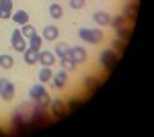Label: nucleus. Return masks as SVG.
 <instances>
[{
  "label": "nucleus",
  "instance_id": "14",
  "mask_svg": "<svg viewBox=\"0 0 154 137\" xmlns=\"http://www.w3.org/2000/svg\"><path fill=\"white\" fill-rule=\"evenodd\" d=\"M93 21H95L99 27H107V25H109V21H111V14L99 10V12H95V14H93Z\"/></svg>",
  "mask_w": 154,
  "mask_h": 137
},
{
  "label": "nucleus",
  "instance_id": "28",
  "mask_svg": "<svg viewBox=\"0 0 154 137\" xmlns=\"http://www.w3.org/2000/svg\"><path fill=\"white\" fill-rule=\"evenodd\" d=\"M80 104H82V100H78V98H76V100H70L66 106H68V111H74V109H78Z\"/></svg>",
  "mask_w": 154,
  "mask_h": 137
},
{
  "label": "nucleus",
  "instance_id": "18",
  "mask_svg": "<svg viewBox=\"0 0 154 137\" xmlns=\"http://www.w3.org/2000/svg\"><path fill=\"white\" fill-rule=\"evenodd\" d=\"M41 43H43V37H41V35H31V37H29V47H31V49H37V51H41Z\"/></svg>",
  "mask_w": 154,
  "mask_h": 137
},
{
  "label": "nucleus",
  "instance_id": "5",
  "mask_svg": "<svg viewBox=\"0 0 154 137\" xmlns=\"http://www.w3.org/2000/svg\"><path fill=\"white\" fill-rule=\"evenodd\" d=\"M0 96L4 100H12L14 96V84L8 78H0Z\"/></svg>",
  "mask_w": 154,
  "mask_h": 137
},
{
  "label": "nucleus",
  "instance_id": "4",
  "mask_svg": "<svg viewBox=\"0 0 154 137\" xmlns=\"http://www.w3.org/2000/svg\"><path fill=\"white\" fill-rule=\"evenodd\" d=\"M11 45H12V49H14V51H21V53L27 49V43H25V37H23V33H21V29H14V31H12V35H11Z\"/></svg>",
  "mask_w": 154,
  "mask_h": 137
},
{
  "label": "nucleus",
  "instance_id": "16",
  "mask_svg": "<svg viewBox=\"0 0 154 137\" xmlns=\"http://www.w3.org/2000/svg\"><path fill=\"white\" fill-rule=\"evenodd\" d=\"M70 47L72 45H68V43H58L54 53H56L58 57H70Z\"/></svg>",
  "mask_w": 154,
  "mask_h": 137
},
{
  "label": "nucleus",
  "instance_id": "10",
  "mask_svg": "<svg viewBox=\"0 0 154 137\" xmlns=\"http://www.w3.org/2000/svg\"><path fill=\"white\" fill-rule=\"evenodd\" d=\"M23 59H25V64L33 66V64H37V59H39V51H37V49H31V47H27V49L23 51Z\"/></svg>",
  "mask_w": 154,
  "mask_h": 137
},
{
  "label": "nucleus",
  "instance_id": "21",
  "mask_svg": "<svg viewBox=\"0 0 154 137\" xmlns=\"http://www.w3.org/2000/svg\"><path fill=\"white\" fill-rule=\"evenodd\" d=\"M51 78H54V72H51V68L43 66V68H41V72H39V82H49Z\"/></svg>",
  "mask_w": 154,
  "mask_h": 137
},
{
  "label": "nucleus",
  "instance_id": "1",
  "mask_svg": "<svg viewBox=\"0 0 154 137\" xmlns=\"http://www.w3.org/2000/svg\"><path fill=\"white\" fill-rule=\"evenodd\" d=\"M78 37L82 39L84 43H93V45H97V43L103 41V33H101L99 29H80V31H78Z\"/></svg>",
  "mask_w": 154,
  "mask_h": 137
},
{
  "label": "nucleus",
  "instance_id": "26",
  "mask_svg": "<svg viewBox=\"0 0 154 137\" xmlns=\"http://www.w3.org/2000/svg\"><path fill=\"white\" fill-rule=\"evenodd\" d=\"M111 47H115L119 53H123V49H125V41L117 37V39H113V41H111Z\"/></svg>",
  "mask_w": 154,
  "mask_h": 137
},
{
  "label": "nucleus",
  "instance_id": "6",
  "mask_svg": "<svg viewBox=\"0 0 154 137\" xmlns=\"http://www.w3.org/2000/svg\"><path fill=\"white\" fill-rule=\"evenodd\" d=\"M70 59L78 66V64H84L86 61V51L84 47H70Z\"/></svg>",
  "mask_w": 154,
  "mask_h": 137
},
{
  "label": "nucleus",
  "instance_id": "20",
  "mask_svg": "<svg viewBox=\"0 0 154 137\" xmlns=\"http://www.w3.org/2000/svg\"><path fill=\"white\" fill-rule=\"evenodd\" d=\"M12 66H14V59H12V55H8V53L0 55V68H4V70H11Z\"/></svg>",
  "mask_w": 154,
  "mask_h": 137
},
{
  "label": "nucleus",
  "instance_id": "9",
  "mask_svg": "<svg viewBox=\"0 0 154 137\" xmlns=\"http://www.w3.org/2000/svg\"><path fill=\"white\" fill-rule=\"evenodd\" d=\"M12 16V0H0V19H11Z\"/></svg>",
  "mask_w": 154,
  "mask_h": 137
},
{
  "label": "nucleus",
  "instance_id": "24",
  "mask_svg": "<svg viewBox=\"0 0 154 137\" xmlns=\"http://www.w3.org/2000/svg\"><path fill=\"white\" fill-rule=\"evenodd\" d=\"M21 33H23V37H31V35H35V27L33 25H29V23H25L23 25V29H21Z\"/></svg>",
  "mask_w": 154,
  "mask_h": 137
},
{
  "label": "nucleus",
  "instance_id": "11",
  "mask_svg": "<svg viewBox=\"0 0 154 137\" xmlns=\"http://www.w3.org/2000/svg\"><path fill=\"white\" fill-rule=\"evenodd\" d=\"M54 86L56 88H64L66 86V82H68V72L66 70H62V72H58V74H54Z\"/></svg>",
  "mask_w": 154,
  "mask_h": 137
},
{
  "label": "nucleus",
  "instance_id": "2",
  "mask_svg": "<svg viewBox=\"0 0 154 137\" xmlns=\"http://www.w3.org/2000/svg\"><path fill=\"white\" fill-rule=\"evenodd\" d=\"M119 61V53H115V49H105L103 53H101V64L105 66L107 72H111V70L117 66Z\"/></svg>",
  "mask_w": 154,
  "mask_h": 137
},
{
  "label": "nucleus",
  "instance_id": "13",
  "mask_svg": "<svg viewBox=\"0 0 154 137\" xmlns=\"http://www.w3.org/2000/svg\"><path fill=\"white\" fill-rule=\"evenodd\" d=\"M58 27H54V25H48L45 29H43V33H41V37L45 39V41H56L58 39Z\"/></svg>",
  "mask_w": 154,
  "mask_h": 137
},
{
  "label": "nucleus",
  "instance_id": "8",
  "mask_svg": "<svg viewBox=\"0 0 154 137\" xmlns=\"http://www.w3.org/2000/svg\"><path fill=\"white\" fill-rule=\"evenodd\" d=\"M51 113L56 115V117H66L70 111H68V106H66L64 100H54L51 103Z\"/></svg>",
  "mask_w": 154,
  "mask_h": 137
},
{
  "label": "nucleus",
  "instance_id": "12",
  "mask_svg": "<svg viewBox=\"0 0 154 137\" xmlns=\"http://www.w3.org/2000/svg\"><path fill=\"white\" fill-rule=\"evenodd\" d=\"M136 14H138V4L134 2V4H125V8H123V16H125V21H136Z\"/></svg>",
  "mask_w": 154,
  "mask_h": 137
},
{
  "label": "nucleus",
  "instance_id": "3",
  "mask_svg": "<svg viewBox=\"0 0 154 137\" xmlns=\"http://www.w3.org/2000/svg\"><path fill=\"white\" fill-rule=\"evenodd\" d=\"M29 96L33 98V103L49 104V94L45 92V88H43L41 84H35V86H31V90H29Z\"/></svg>",
  "mask_w": 154,
  "mask_h": 137
},
{
  "label": "nucleus",
  "instance_id": "19",
  "mask_svg": "<svg viewBox=\"0 0 154 137\" xmlns=\"http://www.w3.org/2000/svg\"><path fill=\"white\" fill-rule=\"evenodd\" d=\"M115 35H117L119 39H123V41L128 43V41H130V37H131V29L123 25V27H119V29H115Z\"/></svg>",
  "mask_w": 154,
  "mask_h": 137
},
{
  "label": "nucleus",
  "instance_id": "29",
  "mask_svg": "<svg viewBox=\"0 0 154 137\" xmlns=\"http://www.w3.org/2000/svg\"><path fill=\"white\" fill-rule=\"evenodd\" d=\"M0 135H2V129H0Z\"/></svg>",
  "mask_w": 154,
  "mask_h": 137
},
{
  "label": "nucleus",
  "instance_id": "17",
  "mask_svg": "<svg viewBox=\"0 0 154 137\" xmlns=\"http://www.w3.org/2000/svg\"><path fill=\"white\" fill-rule=\"evenodd\" d=\"M84 86H86L91 92H97L99 88H101V80H99V78H93V76H88V78L84 80Z\"/></svg>",
  "mask_w": 154,
  "mask_h": 137
},
{
  "label": "nucleus",
  "instance_id": "15",
  "mask_svg": "<svg viewBox=\"0 0 154 137\" xmlns=\"http://www.w3.org/2000/svg\"><path fill=\"white\" fill-rule=\"evenodd\" d=\"M11 19H12V21H14L17 25H21V27H23L25 23H29V14H27L25 10H17V12H12Z\"/></svg>",
  "mask_w": 154,
  "mask_h": 137
},
{
  "label": "nucleus",
  "instance_id": "27",
  "mask_svg": "<svg viewBox=\"0 0 154 137\" xmlns=\"http://www.w3.org/2000/svg\"><path fill=\"white\" fill-rule=\"evenodd\" d=\"M84 4H86L84 0H70V8H74V10H80Z\"/></svg>",
  "mask_w": 154,
  "mask_h": 137
},
{
  "label": "nucleus",
  "instance_id": "22",
  "mask_svg": "<svg viewBox=\"0 0 154 137\" xmlns=\"http://www.w3.org/2000/svg\"><path fill=\"white\" fill-rule=\"evenodd\" d=\"M62 6L60 4H49V16H54V19H60L62 16Z\"/></svg>",
  "mask_w": 154,
  "mask_h": 137
},
{
  "label": "nucleus",
  "instance_id": "7",
  "mask_svg": "<svg viewBox=\"0 0 154 137\" xmlns=\"http://www.w3.org/2000/svg\"><path fill=\"white\" fill-rule=\"evenodd\" d=\"M37 64L51 68V66L56 64V53H54V51H39V59H37Z\"/></svg>",
  "mask_w": 154,
  "mask_h": 137
},
{
  "label": "nucleus",
  "instance_id": "23",
  "mask_svg": "<svg viewBox=\"0 0 154 137\" xmlns=\"http://www.w3.org/2000/svg\"><path fill=\"white\" fill-rule=\"evenodd\" d=\"M109 25H111L113 29H119V27H123V25H125V16H123V14H119V16H115V19H111Z\"/></svg>",
  "mask_w": 154,
  "mask_h": 137
},
{
  "label": "nucleus",
  "instance_id": "25",
  "mask_svg": "<svg viewBox=\"0 0 154 137\" xmlns=\"http://www.w3.org/2000/svg\"><path fill=\"white\" fill-rule=\"evenodd\" d=\"M62 68L66 70V72H72V70L76 68V64L72 61L70 57H62Z\"/></svg>",
  "mask_w": 154,
  "mask_h": 137
}]
</instances>
